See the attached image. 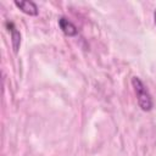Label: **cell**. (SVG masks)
I'll return each mask as SVG.
<instances>
[{
	"mask_svg": "<svg viewBox=\"0 0 156 156\" xmlns=\"http://www.w3.org/2000/svg\"><path fill=\"white\" fill-rule=\"evenodd\" d=\"M132 84H133V88L135 90L138 104H139L140 108L143 111H150L152 108V99H151V95L149 94L147 89L143 84V82L138 77H133Z\"/></svg>",
	"mask_w": 156,
	"mask_h": 156,
	"instance_id": "6da1fadb",
	"label": "cell"
},
{
	"mask_svg": "<svg viewBox=\"0 0 156 156\" xmlns=\"http://www.w3.org/2000/svg\"><path fill=\"white\" fill-rule=\"evenodd\" d=\"M58 26H60V28L62 29V32H63L66 35H68V37H73V35H76V34L78 33L77 27H76L71 21H68V20L65 18V17H61V18L58 20Z\"/></svg>",
	"mask_w": 156,
	"mask_h": 156,
	"instance_id": "3957f363",
	"label": "cell"
},
{
	"mask_svg": "<svg viewBox=\"0 0 156 156\" xmlns=\"http://www.w3.org/2000/svg\"><path fill=\"white\" fill-rule=\"evenodd\" d=\"M154 20H155V24H156V10H155V12H154Z\"/></svg>",
	"mask_w": 156,
	"mask_h": 156,
	"instance_id": "5b68a950",
	"label": "cell"
},
{
	"mask_svg": "<svg viewBox=\"0 0 156 156\" xmlns=\"http://www.w3.org/2000/svg\"><path fill=\"white\" fill-rule=\"evenodd\" d=\"M15 5L21 9L22 12L29 15V16H35L38 15V7L35 5L34 1H30V0H26V1H15Z\"/></svg>",
	"mask_w": 156,
	"mask_h": 156,
	"instance_id": "7a4b0ae2",
	"label": "cell"
},
{
	"mask_svg": "<svg viewBox=\"0 0 156 156\" xmlns=\"http://www.w3.org/2000/svg\"><path fill=\"white\" fill-rule=\"evenodd\" d=\"M6 27L9 28V32L11 33L13 51L17 52V51H18V48H20V44H21V34H20V32L16 29V27L13 26L12 22H6Z\"/></svg>",
	"mask_w": 156,
	"mask_h": 156,
	"instance_id": "277c9868",
	"label": "cell"
}]
</instances>
